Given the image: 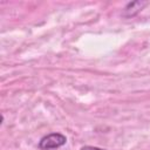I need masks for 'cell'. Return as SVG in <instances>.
Segmentation results:
<instances>
[{"label": "cell", "mask_w": 150, "mask_h": 150, "mask_svg": "<svg viewBox=\"0 0 150 150\" xmlns=\"http://www.w3.org/2000/svg\"><path fill=\"white\" fill-rule=\"evenodd\" d=\"M148 5L146 1H132V2H129L124 11H123V15L125 18H130V16H134L136 15L138 12H141L145 6Z\"/></svg>", "instance_id": "obj_2"}, {"label": "cell", "mask_w": 150, "mask_h": 150, "mask_svg": "<svg viewBox=\"0 0 150 150\" xmlns=\"http://www.w3.org/2000/svg\"><path fill=\"white\" fill-rule=\"evenodd\" d=\"M67 138L64 135L60 132H53L47 136H43L40 142H39V148L42 150H50V149H56L66 144Z\"/></svg>", "instance_id": "obj_1"}, {"label": "cell", "mask_w": 150, "mask_h": 150, "mask_svg": "<svg viewBox=\"0 0 150 150\" xmlns=\"http://www.w3.org/2000/svg\"><path fill=\"white\" fill-rule=\"evenodd\" d=\"M81 150H105V149H101V148H97V146H90V145H86V146H82Z\"/></svg>", "instance_id": "obj_3"}]
</instances>
